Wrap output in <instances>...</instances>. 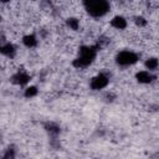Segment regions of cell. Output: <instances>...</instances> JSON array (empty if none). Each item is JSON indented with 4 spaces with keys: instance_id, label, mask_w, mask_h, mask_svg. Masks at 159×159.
<instances>
[{
    "instance_id": "1",
    "label": "cell",
    "mask_w": 159,
    "mask_h": 159,
    "mask_svg": "<svg viewBox=\"0 0 159 159\" xmlns=\"http://www.w3.org/2000/svg\"><path fill=\"white\" fill-rule=\"evenodd\" d=\"M83 7L91 17L99 19L109 12L111 4L109 0H83Z\"/></svg>"
},
{
    "instance_id": "2",
    "label": "cell",
    "mask_w": 159,
    "mask_h": 159,
    "mask_svg": "<svg viewBox=\"0 0 159 159\" xmlns=\"http://www.w3.org/2000/svg\"><path fill=\"white\" fill-rule=\"evenodd\" d=\"M97 51H98V46H89V45H84L81 46L78 50V56L76 57V60L73 61V66L76 68H86L88 67L97 57Z\"/></svg>"
},
{
    "instance_id": "3",
    "label": "cell",
    "mask_w": 159,
    "mask_h": 159,
    "mask_svg": "<svg viewBox=\"0 0 159 159\" xmlns=\"http://www.w3.org/2000/svg\"><path fill=\"white\" fill-rule=\"evenodd\" d=\"M139 61V55L135 53L134 51H129V50H123L119 51L116 56V62L117 65L122 66V67H128V66H133L134 63H137Z\"/></svg>"
},
{
    "instance_id": "4",
    "label": "cell",
    "mask_w": 159,
    "mask_h": 159,
    "mask_svg": "<svg viewBox=\"0 0 159 159\" xmlns=\"http://www.w3.org/2000/svg\"><path fill=\"white\" fill-rule=\"evenodd\" d=\"M109 83V77L108 75H106L104 72H99L97 73L94 77H92L91 82H89V87L93 89V91H99V89H103L108 86Z\"/></svg>"
},
{
    "instance_id": "5",
    "label": "cell",
    "mask_w": 159,
    "mask_h": 159,
    "mask_svg": "<svg viewBox=\"0 0 159 159\" xmlns=\"http://www.w3.org/2000/svg\"><path fill=\"white\" fill-rule=\"evenodd\" d=\"M30 80H31L30 75L26 71H22V70H19L16 73H14L11 76L12 83H15L17 86H25V84H27L30 82Z\"/></svg>"
},
{
    "instance_id": "6",
    "label": "cell",
    "mask_w": 159,
    "mask_h": 159,
    "mask_svg": "<svg viewBox=\"0 0 159 159\" xmlns=\"http://www.w3.org/2000/svg\"><path fill=\"white\" fill-rule=\"evenodd\" d=\"M135 78H137V81L139 83H144V84L152 83V82L155 81V76L150 71H148V70H143V71L137 72L135 73Z\"/></svg>"
},
{
    "instance_id": "7",
    "label": "cell",
    "mask_w": 159,
    "mask_h": 159,
    "mask_svg": "<svg viewBox=\"0 0 159 159\" xmlns=\"http://www.w3.org/2000/svg\"><path fill=\"white\" fill-rule=\"evenodd\" d=\"M109 25H111L113 29H116V30H124V29H127L128 22H127V19H125L124 16H122V15H116V16H113V17L111 19Z\"/></svg>"
},
{
    "instance_id": "8",
    "label": "cell",
    "mask_w": 159,
    "mask_h": 159,
    "mask_svg": "<svg viewBox=\"0 0 159 159\" xmlns=\"http://www.w3.org/2000/svg\"><path fill=\"white\" fill-rule=\"evenodd\" d=\"M16 52H17L16 46H15L12 42L9 41V42H4V43L1 45V53H2L5 57H7L9 60H12V58L15 57Z\"/></svg>"
},
{
    "instance_id": "9",
    "label": "cell",
    "mask_w": 159,
    "mask_h": 159,
    "mask_svg": "<svg viewBox=\"0 0 159 159\" xmlns=\"http://www.w3.org/2000/svg\"><path fill=\"white\" fill-rule=\"evenodd\" d=\"M21 41H22L24 46L27 47V48H34L39 43V40H37L36 35H34V34H27V35L22 36V40Z\"/></svg>"
},
{
    "instance_id": "10",
    "label": "cell",
    "mask_w": 159,
    "mask_h": 159,
    "mask_svg": "<svg viewBox=\"0 0 159 159\" xmlns=\"http://www.w3.org/2000/svg\"><path fill=\"white\" fill-rule=\"evenodd\" d=\"M144 67L145 70L150 71V72H154L159 68V58L157 57H148L144 62Z\"/></svg>"
},
{
    "instance_id": "11",
    "label": "cell",
    "mask_w": 159,
    "mask_h": 159,
    "mask_svg": "<svg viewBox=\"0 0 159 159\" xmlns=\"http://www.w3.org/2000/svg\"><path fill=\"white\" fill-rule=\"evenodd\" d=\"M66 26L70 29V30H72V31H77V30H80V27H81V21H80V19L78 17H68L67 20H66Z\"/></svg>"
},
{
    "instance_id": "12",
    "label": "cell",
    "mask_w": 159,
    "mask_h": 159,
    "mask_svg": "<svg viewBox=\"0 0 159 159\" xmlns=\"http://www.w3.org/2000/svg\"><path fill=\"white\" fill-rule=\"evenodd\" d=\"M37 93H39V89H37L36 86H29V87H26L25 91H24V96H25L26 98H32V97H35Z\"/></svg>"
},
{
    "instance_id": "13",
    "label": "cell",
    "mask_w": 159,
    "mask_h": 159,
    "mask_svg": "<svg viewBox=\"0 0 159 159\" xmlns=\"http://www.w3.org/2000/svg\"><path fill=\"white\" fill-rule=\"evenodd\" d=\"M46 128H47V130H48L51 134H57V133H60L58 125H56V124H53V123H48V124L46 125Z\"/></svg>"
}]
</instances>
